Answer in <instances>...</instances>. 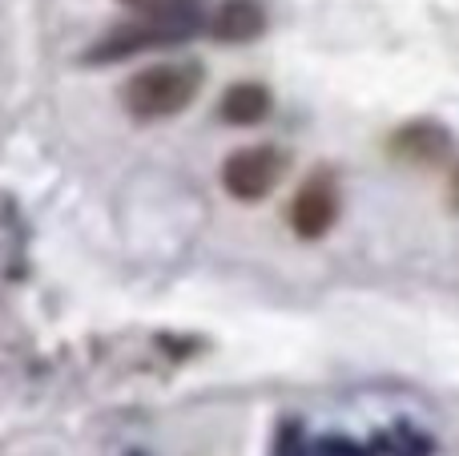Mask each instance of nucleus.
Segmentation results:
<instances>
[{
	"instance_id": "1",
	"label": "nucleus",
	"mask_w": 459,
	"mask_h": 456,
	"mask_svg": "<svg viewBox=\"0 0 459 456\" xmlns=\"http://www.w3.org/2000/svg\"><path fill=\"white\" fill-rule=\"evenodd\" d=\"M202 85H206V69L202 61H158L137 69L121 89V105L129 118L137 121H166L178 118L198 101Z\"/></svg>"
},
{
	"instance_id": "2",
	"label": "nucleus",
	"mask_w": 459,
	"mask_h": 456,
	"mask_svg": "<svg viewBox=\"0 0 459 456\" xmlns=\"http://www.w3.org/2000/svg\"><path fill=\"white\" fill-rule=\"evenodd\" d=\"M198 29V13L194 8H161V13L145 16V21L129 24V29H117L101 40V45L89 53V61H117V57L142 53V48H158V45H174V40L190 37Z\"/></svg>"
},
{
	"instance_id": "3",
	"label": "nucleus",
	"mask_w": 459,
	"mask_h": 456,
	"mask_svg": "<svg viewBox=\"0 0 459 456\" xmlns=\"http://www.w3.org/2000/svg\"><path fill=\"white\" fill-rule=\"evenodd\" d=\"M286 174V153L270 142H254L234 150L222 162V190L234 202H262Z\"/></svg>"
},
{
	"instance_id": "4",
	"label": "nucleus",
	"mask_w": 459,
	"mask_h": 456,
	"mask_svg": "<svg viewBox=\"0 0 459 456\" xmlns=\"http://www.w3.org/2000/svg\"><path fill=\"white\" fill-rule=\"evenodd\" d=\"M342 210V186L334 170H315L290 202V231L299 239H323Z\"/></svg>"
},
{
	"instance_id": "5",
	"label": "nucleus",
	"mask_w": 459,
	"mask_h": 456,
	"mask_svg": "<svg viewBox=\"0 0 459 456\" xmlns=\"http://www.w3.org/2000/svg\"><path fill=\"white\" fill-rule=\"evenodd\" d=\"M391 150H395L399 158H407V162L431 166V162L447 158L452 137H447V129L439 126V121H411V126H403L395 137H391Z\"/></svg>"
},
{
	"instance_id": "6",
	"label": "nucleus",
	"mask_w": 459,
	"mask_h": 456,
	"mask_svg": "<svg viewBox=\"0 0 459 456\" xmlns=\"http://www.w3.org/2000/svg\"><path fill=\"white\" fill-rule=\"evenodd\" d=\"M262 29H266V8L258 0H222L214 13V37L226 45L262 37Z\"/></svg>"
},
{
	"instance_id": "7",
	"label": "nucleus",
	"mask_w": 459,
	"mask_h": 456,
	"mask_svg": "<svg viewBox=\"0 0 459 456\" xmlns=\"http://www.w3.org/2000/svg\"><path fill=\"white\" fill-rule=\"evenodd\" d=\"M270 89L258 85V81H238V85H230L222 93V101H218V118L226 121V126H258L262 118L270 113Z\"/></svg>"
},
{
	"instance_id": "8",
	"label": "nucleus",
	"mask_w": 459,
	"mask_h": 456,
	"mask_svg": "<svg viewBox=\"0 0 459 456\" xmlns=\"http://www.w3.org/2000/svg\"><path fill=\"white\" fill-rule=\"evenodd\" d=\"M129 8H150V13H161V8H178L182 0H121Z\"/></svg>"
},
{
	"instance_id": "9",
	"label": "nucleus",
	"mask_w": 459,
	"mask_h": 456,
	"mask_svg": "<svg viewBox=\"0 0 459 456\" xmlns=\"http://www.w3.org/2000/svg\"><path fill=\"white\" fill-rule=\"evenodd\" d=\"M452 206L459 210V170H455V174H452Z\"/></svg>"
},
{
	"instance_id": "10",
	"label": "nucleus",
	"mask_w": 459,
	"mask_h": 456,
	"mask_svg": "<svg viewBox=\"0 0 459 456\" xmlns=\"http://www.w3.org/2000/svg\"><path fill=\"white\" fill-rule=\"evenodd\" d=\"M137 456H142V452H137Z\"/></svg>"
}]
</instances>
